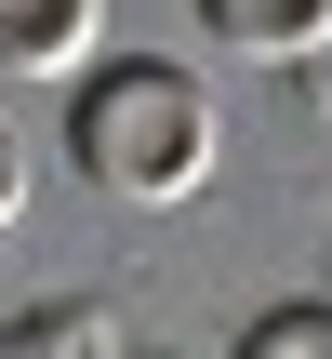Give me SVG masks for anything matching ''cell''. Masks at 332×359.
Instances as JSON below:
<instances>
[{"label": "cell", "mask_w": 332, "mask_h": 359, "mask_svg": "<svg viewBox=\"0 0 332 359\" xmlns=\"http://www.w3.org/2000/svg\"><path fill=\"white\" fill-rule=\"evenodd\" d=\"M213 147H226V120H213L200 67H173V53H93L67 80V160L93 200H133V213L200 200Z\"/></svg>", "instance_id": "obj_1"}, {"label": "cell", "mask_w": 332, "mask_h": 359, "mask_svg": "<svg viewBox=\"0 0 332 359\" xmlns=\"http://www.w3.org/2000/svg\"><path fill=\"white\" fill-rule=\"evenodd\" d=\"M106 53V0H0V80H80Z\"/></svg>", "instance_id": "obj_2"}, {"label": "cell", "mask_w": 332, "mask_h": 359, "mask_svg": "<svg viewBox=\"0 0 332 359\" xmlns=\"http://www.w3.org/2000/svg\"><path fill=\"white\" fill-rule=\"evenodd\" d=\"M200 27H213L226 53H253V67H306V53H332V0H200Z\"/></svg>", "instance_id": "obj_3"}, {"label": "cell", "mask_w": 332, "mask_h": 359, "mask_svg": "<svg viewBox=\"0 0 332 359\" xmlns=\"http://www.w3.org/2000/svg\"><path fill=\"white\" fill-rule=\"evenodd\" d=\"M53 346H120L106 306H13L0 320V359H53Z\"/></svg>", "instance_id": "obj_4"}, {"label": "cell", "mask_w": 332, "mask_h": 359, "mask_svg": "<svg viewBox=\"0 0 332 359\" xmlns=\"http://www.w3.org/2000/svg\"><path fill=\"white\" fill-rule=\"evenodd\" d=\"M253 359H332V306L306 293V306H253V333H240Z\"/></svg>", "instance_id": "obj_5"}, {"label": "cell", "mask_w": 332, "mask_h": 359, "mask_svg": "<svg viewBox=\"0 0 332 359\" xmlns=\"http://www.w3.org/2000/svg\"><path fill=\"white\" fill-rule=\"evenodd\" d=\"M13 213H27V147L0 133V226H13Z\"/></svg>", "instance_id": "obj_6"}]
</instances>
